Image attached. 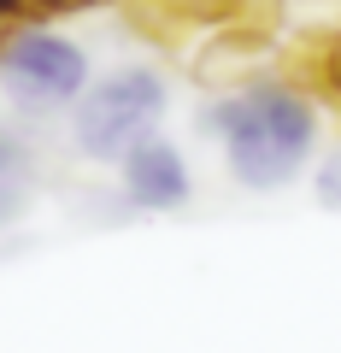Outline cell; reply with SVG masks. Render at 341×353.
Segmentation results:
<instances>
[{
    "label": "cell",
    "mask_w": 341,
    "mask_h": 353,
    "mask_svg": "<svg viewBox=\"0 0 341 353\" xmlns=\"http://www.w3.org/2000/svg\"><path fill=\"white\" fill-rule=\"evenodd\" d=\"M30 194H36V153L24 136H0V230L24 218Z\"/></svg>",
    "instance_id": "5b68a950"
},
{
    "label": "cell",
    "mask_w": 341,
    "mask_h": 353,
    "mask_svg": "<svg viewBox=\"0 0 341 353\" xmlns=\"http://www.w3.org/2000/svg\"><path fill=\"white\" fill-rule=\"evenodd\" d=\"M118 189H124V201L136 212H177L194 194V171H189V159H183V148L171 136H147L141 148L124 153Z\"/></svg>",
    "instance_id": "277c9868"
},
{
    "label": "cell",
    "mask_w": 341,
    "mask_h": 353,
    "mask_svg": "<svg viewBox=\"0 0 341 353\" xmlns=\"http://www.w3.org/2000/svg\"><path fill=\"white\" fill-rule=\"evenodd\" d=\"M206 130L218 136L224 165L241 189L277 194L306 171V159L318 148V101L300 83L259 77V83L218 94L206 106Z\"/></svg>",
    "instance_id": "6da1fadb"
},
{
    "label": "cell",
    "mask_w": 341,
    "mask_h": 353,
    "mask_svg": "<svg viewBox=\"0 0 341 353\" xmlns=\"http://www.w3.org/2000/svg\"><path fill=\"white\" fill-rule=\"evenodd\" d=\"M165 106H171V88L153 65H118L94 77L89 94L71 106V148L94 165H124L130 148L159 136Z\"/></svg>",
    "instance_id": "7a4b0ae2"
},
{
    "label": "cell",
    "mask_w": 341,
    "mask_h": 353,
    "mask_svg": "<svg viewBox=\"0 0 341 353\" xmlns=\"http://www.w3.org/2000/svg\"><path fill=\"white\" fill-rule=\"evenodd\" d=\"M24 12H41V0H0V24L6 18H24Z\"/></svg>",
    "instance_id": "30bf717a"
},
{
    "label": "cell",
    "mask_w": 341,
    "mask_h": 353,
    "mask_svg": "<svg viewBox=\"0 0 341 353\" xmlns=\"http://www.w3.org/2000/svg\"><path fill=\"white\" fill-rule=\"evenodd\" d=\"M89 6H106V0H41V12H89Z\"/></svg>",
    "instance_id": "9c48e42d"
},
{
    "label": "cell",
    "mask_w": 341,
    "mask_h": 353,
    "mask_svg": "<svg viewBox=\"0 0 341 353\" xmlns=\"http://www.w3.org/2000/svg\"><path fill=\"white\" fill-rule=\"evenodd\" d=\"M0 83L12 88V101L24 112H65L89 94L94 71L83 41L59 36L48 24H18L0 41Z\"/></svg>",
    "instance_id": "3957f363"
},
{
    "label": "cell",
    "mask_w": 341,
    "mask_h": 353,
    "mask_svg": "<svg viewBox=\"0 0 341 353\" xmlns=\"http://www.w3.org/2000/svg\"><path fill=\"white\" fill-rule=\"evenodd\" d=\"M247 0H165V12L189 18V24H224V18H236Z\"/></svg>",
    "instance_id": "52a82bcc"
},
{
    "label": "cell",
    "mask_w": 341,
    "mask_h": 353,
    "mask_svg": "<svg viewBox=\"0 0 341 353\" xmlns=\"http://www.w3.org/2000/svg\"><path fill=\"white\" fill-rule=\"evenodd\" d=\"M312 88L324 94V101L341 106V36H329L324 48L312 53Z\"/></svg>",
    "instance_id": "8992f818"
},
{
    "label": "cell",
    "mask_w": 341,
    "mask_h": 353,
    "mask_svg": "<svg viewBox=\"0 0 341 353\" xmlns=\"http://www.w3.org/2000/svg\"><path fill=\"white\" fill-rule=\"evenodd\" d=\"M312 189H318V206H329V212H341V148L329 153L324 165H318V183H312Z\"/></svg>",
    "instance_id": "ba28073f"
}]
</instances>
